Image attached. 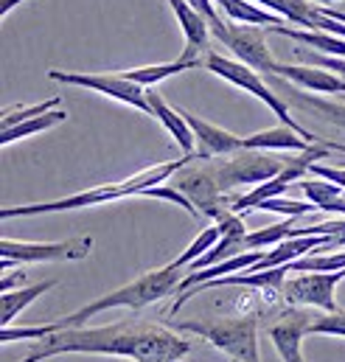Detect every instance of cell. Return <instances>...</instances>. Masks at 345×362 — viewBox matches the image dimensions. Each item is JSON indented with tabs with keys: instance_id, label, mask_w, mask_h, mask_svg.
Listing matches in <instances>:
<instances>
[{
	"instance_id": "15",
	"label": "cell",
	"mask_w": 345,
	"mask_h": 362,
	"mask_svg": "<svg viewBox=\"0 0 345 362\" xmlns=\"http://www.w3.org/2000/svg\"><path fill=\"white\" fill-rule=\"evenodd\" d=\"M272 76H281L286 79L289 85L300 88V90H312V93H326V95H345V79L340 74L329 71V68H320V65H275V74Z\"/></svg>"
},
{
	"instance_id": "8",
	"label": "cell",
	"mask_w": 345,
	"mask_h": 362,
	"mask_svg": "<svg viewBox=\"0 0 345 362\" xmlns=\"http://www.w3.org/2000/svg\"><path fill=\"white\" fill-rule=\"evenodd\" d=\"M93 250V236H74L62 242H0L3 270L14 264H42V262H82Z\"/></svg>"
},
{
	"instance_id": "23",
	"label": "cell",
	"mask_w": 345,
	"mask_h": 362,
	"mask_svg": "<svg viewBox=\"0 0 345 362\" xmlns=\"http://www.w3.org/2000/svg\"><path fill=\"white\" fill-rule=\"evenodd\" d=\"M219 239H222V228L214 222L211 228H205V230H202V233H199V236H197V239H194V242H191V245H188V247H185V250H182V253L174 259L172 264L177 267V270L191 267V264H194L197 259H202V256H205V253H208V250H211V247H214Z\"/></svg>"
},
{
	"instance_id": "19",
	"label": "cell",
	"mask_w": 345,
	"mask_h": 362,
	"mask_svg": "<svg viewBox=\"0 0 345 362\" xmlns=\"http://www.w3.org/2000/svg\"><path fill=\"white\" fill-rule=\"evenodd\" d=\"M57 286V278H48V281H40V284H31V286H23V289H8V292H3L0 295V320H3V326H11V320L28 306V303H34L40 295H45L48 289H54Z\"/></svg>"
},
{
	"instance_id": "28",
	"label": "cell",
	"mask_w": 345,
	"mask_h": 362,
	"mask_svg": "<svg viewBox=\"0 0 345 362\" xmlns=\"http://www.w3.org/2000/svg\"><path fill=\"white\" fill-rule=\"evenodd\" d=\"M306 59L312 65H320V68H329L334 74H340L345 79V57H329V54H306Z\"/></svg>"
},
{
	"instance_id": "4",
	"label": "cell",
	"mask_w": 345,
	"mask_h": 362,
	"mask_svg": "<svg viewBox=\"0 0 345 362\" xmlns=\"http://www.w3.org/2000/svg\"><path fill=\"white\" fill-rule=\"evenodd\" d=\"M177 332H191L208 340L214 349L225 351L230 360L261 362L259 357V315H239L222 320H185L174 326Z\"/></svg>"
},
{
	"instance_id": "7",
	"label": "cell",
	"mask_w": 345,
	"mask_h": 362,
	"mask_svg": "<svg viewBox=\"0 0 345 362\" xmlns=\"http://www.w3.org/2000/svg\"><path fill=\"white\" fill-rule=\"evenodd\" d=\"M214 37L245 65L259 71L264 76L275 74V57L267 48V25H250V23H236V20H222L214 28Z\"/></svg>"
},
{
	"instance_id": "11",
	"label": "cell",
	"mask_w": 345,
	"mask_h": 362,
	"mask_svg": "<svg viewBox=\"0 0 345 362\" xmlns=\"http://www.w3.org/2000/svg\"><path fill=\"white\" fill-rule=\"evenodd\" d=\"M172 185L180 188V191L197 205L199 216H211V219L216 222L225 211H230V208H228V194L216 185L211 169H208V166H197V160H191V163H185L180 172H174Z\"/></svg>"
},
{
	"instance_id": "10",
	"label": "cell",
	"mask_w": 345,
	"mask_h": 362,
	"mask_svg": "<svg viewBox=\"0 0 345 362\" xmlns=\"http://www.w3.org/2000/svg\"><path fill=\"white\" fill-rule=\"evenodd\" d=\"M345 278V270L340 272H295L292 278L283 281L281 286V300L289 306H312L323 312H337V298L334 289Z\"/></svg>"
},
{
	"instance_id": "16",
	"label": "cell",
	"mask_w": 345,
	"mask_h": 362,
	"mask_svg": "<svg viewBox=\"0 0 345 362\" xmlns=\"http://www.w3.org/2000/svg\"><path fill=\"white\" fill-rule=\"evenodd\" d=\"M146 95H149V104H152V118H158L166 127V132L174 138V144L182 149V155H197V149H194L197 138H194V129L185 121L182 110L172 107L160 93H155L152 88H146Z\"/></svg>"
},
{
	"instance_id": "22",
	"label": "cell",
	"mask_w": 345,
	"mask_h": 362,
	"mask_svg": "<svg viewBox=\"0 0 345 362\" xmlns=\"http://www.w3.org/2000/svg\"><path fill=\"white\" fill-rule=\"evenodd\" d=\"M295 222H298V216H286V219H283V222H278V225H269V228H261V230L247 233V236H245V242H242V250L247 253V250L275 247L278 242H283V239H289V236H292Z\"/></svg>"
},
{
	"instance_id": "20",
	"label": "cell",
	"mask_w": 345,
	"mask_h": 362,
	"mask_svg": "<svg viewBox=\"0 0 345 362\" xmlns=\"http://www.w3.org/2000/svg\"><path fill=\"white\" fill-rule=\"evenodd\" d=\"M194 68H202L199 62H191V59H182L177 57L174 62H160V65H146V68H132V71H124L127 79L144 85V88H155L158 82H166L169 76L177 74H185V71H194Z\"/></svg>"
},
{
	"instance_id": "9",
	"label": "cell",
	"mask_w": 345,
	"mask_h": 362,
	"mask_svg": "<svg viewBox=\"0 0 345 362\" xmlns=\"http://www.w3.org/2000/svg\"><path fill=\"white\" fill-rule=\"evenodd\" d=\"M48 79L54 82H62V85H76V88H87L93 93H101V95H110L121 104H129L146 115H152V104H149V95L146 88L127 79L124 74H74V71H48Z\"/></svg>"
},
{
	"instance_id": "1",
	"label": "cell",
	"mask_w": 345,
	"mask_h": 362,
	"mask_svg": "<svg viewBox=\"0 0 345 362\" xmlns=\"http://www.w3.org/2000/svg\"><path fill=\"white\" fill-rule=\"evenodd\" d=\"M191 343L177 329L144 320H121L110 326H68L57 329L25 354L23 362H42L59 354H104L132 362H180Z\"/></svg>"
},
{
	"instance_id": "25",
	"label": "cell",
	"mask_w": 345,
	"mask_h": 362,
	"mask_svg": "<svg viewBox=\"0 0 345 362\" xmlns=\"http://www.w3.org/2000/svg\"><path fill=\"white\" fill-rule=\"evenodd\" d=\"M309 334H332V337H345V309L337 312H317L312 326H309Z\"/></svg>"
},
{
	"instance_id": "30",
	"label": "cell",
	"mask_w": 345,
	"mask_h": 362,
	"mask_svg": "<svg viewBox=\"0 0 345 362\" xmlns=\"http://www.w3.org/2000/svg\"><path fill=\"white\" fill-rule=\"evenodd\" d=\"M20 3H25V0H3V3H0V14L6 17V14H8L14 6H20Z\"/></svg>"
},
{
	"instance_id": "27",
	"label": "cell",
	"mask_w": 345,
	"mask_h": 362,
	"mask_svg": "<svg viewBox=\"0 0 345 362\" xmlns=\"http://www.w3.org/2000/svg\"><path fill=\"white\" fill-rule=\"evenodd\" d=\"M51 332H57V320L54 323H45V326H3L0 329V343H14V340H28V337H34V340H42V337H48Z\"/></svg>"
},
{
	"instance_id": "31",
	"label": "cell",
	"mask_w": 345,
	"mask_h": 362,
	"mask_svg": "<svg viewBox=\"0 0 345 362\" xmlns=\"http://www.w3.org/2000/svg\"><path fill=\"white\" fill-rule=\"evenodd\" d=\"M230 362H245V360H230Z\"/></svg>"
},
{
	"instance_id": "3",
	"label": "cell",
	"mask_w": 345,
	"mask_h": 362,
	"mask_svg": "<svg viewBox=\"0 0 345 362\" xmlns=\"http://www.w3.org/2000/svg\"><path fill=\"white\" fill-rule=\"evenodd\" d=\"M180 281H182V270H177L174 264H166L160 270H152L141 278H135L132 284H124L101 298H95L93 303H87L82 309L65 315L57 320V329H68V326H85L93 315H101L107 309H146L149 303H158L163 298L174 295L180 289Z\"/></svg>"
},
{
	"instance_id": "18",
	"label": "cell",
	"mask_w": 345,
	"mask_h": 362,
	"mask_svg": "<svg viewBox=\"0 0 345 362\" xmlns=\"http://www.w3.org/2000/svg\"><path fill=\"white\" fill-rule=\"evenodd\" d=\"M272 34L281 37H292L295 42H303L309 48H315L317 54H329V57H345V37H337L332 31L323 28H292V25H267Z\"/></svg>"
},
{
	"instance_id": "2",
	"label": "cell",
	"mask_w": 345,
	"mask_h": 362,
	"mask_svg": "<svg viewBox=\"0 0 345 362\" xmlns=\"http://www.w3.org/2000/svg\"><path fill=\"white\" fill-rule=\"evenodd\" d=\"M197 160V155H182L169 163H158L152 169H144L127 180L110 182V185H95L82 194H71L65 199H51V202H31V205H14V208H3L0 216L11 219V216H40V214H59V211H79V208H93V205H104V202H115L124 197H141L146 188L160 185V182L172 180L174 172H180L185 163Z\"/></svg>"
},
{
	"instance_id": "14",
	"label": "cell",
	"mask_w": 345,
	"mask_h": 362,
	"mask_svg": "<svg viewBox=\"0 0 345 362\" xmlns=\"http://www.w3.org/2000/svg\"><path fill=\"white\" fill-rule=\"evenodd\" d=\"M182 115H185V121L191 124L194 138H197V144H199L197 160L228 158V155L245 149V138H239V135H233V132H228V129H222V127H216V124H211V121H205V118H199V115H194V112H188V110H182Z\"/></svg>"
},
{
	"instance_id": "12",
	"label": "cell",
	"mask_w": 345,
	"mask_h": 362,
	"mask_svg": "<svg viewBox=\"0 0 345 362\" xmlns=\"http://www.w3.org/2000/svg\"><path fill=\"white\" fill-rule=\"evenodd\" d=\"M315 315L317 312H312V306H292L283 312V317L278 323H272L267 329V337L272 340L275 351L281 354L283 362H306L300 354V346H303V337L309 334Z\"/></svg>"
},
{
	"instance_id": "6",
	"label": "cell",
	"mask_w": 345,
	"mask_h": 362,
	"mask_svg": "<svg viewBox=\"0 0 345 362\" xmlns=\"http://www.w3.org/2000/svg\"><path fill=\"white\" fill-rule=\"evenodd\" d=\"M289 163V158H272L261 149H239L233 155H228V160H219V163H211V175L216 185L230 194L233 188L239 185H261L269 177H275L283 166Z\"/></svg>"
},
{
	"instance_id": "24",
	"label": "cell",
	"mask_w": 345,
	"mask_h": 362,
	"mask_svg": "<svg viewBox=\"0 0 345 362\" xmlns=\"http://www.w3.org/2000/svg\"><path fill=\"white\" fill-rule=\"evenodd\" d=\"M59 104H62V98H59V95H54V98H48V101L31 104V107L6 110V112H3V121H0V127H3V129H8V127H17V124H23V121H31V118H37V115H45V112L57 110Z\"/></svg>"
},
{
	"instance_id": "21",
	"label": "cell",
	"mask_w": 345,
	"mask_h": 362,
	"mask_svg": "<svg viewBox=\"0 0 345 362\" xmlns=\"http://www.w3.org/2000/svg\"><path fill=\"white\" fill-rule=\"evenodd\" d=\"M62 121H68V112L57 107V110H51V112H45V115H37V118H31V121H23V124H17V127L3 129V132H0V144L8 146V144L23 141V138H28V135L45 132V129H51V127H57V124H62Z\"/></svg>"
},
{
	"instance_id": "29",
	"label": "cell",
	"mask_w": 345,
	"mask_h": 362,
	"mask_svg": "<svg viewBox=\"0 0 345 362\" xmlns=\"http://www.w3.org/2000/svg\"><path fill=\"white\" fill-rule=\"evenodd\" d=\"M23 281V272H14V275H3V281H0V292H8L11 286H17Z\"/></svg>"
},
{
	"instance_id": "26",
	"label": "cell",
	"mask_w": 345,
	"mask_h": 362,
	"mask_svg": "<svg viewBox=\"0 0 345 362\" xmlns=\"http://www.w3.org/2000/svg\"><path fill=\"white\" fill-rule=\"evenodd\" d=\"M256 211H272V214H283V216H303V214L317 211V205L315 202H298V199L272 197V199H264Z\"/></svg>"
},
{
	"instance_id": "17",
	"label": "cell",
	"mask_w": 345,
	"mask_h": 362,
	"mask_svg": "<svg viewBox=\"0 0 345 362\" xmlns=\"http://www.w3.org/2000/svg\"><path fill=\"white\" fill-rule=\"evenodd\" d=\"M312 146H315L312 141H306L300 132H295L286 124L245 138V149H261V152H306Z\"/></svg>"
},
{
	"instance_id": "5",
	"label": "cell",
	"mask_w": 345,
	"mask_h": 362,
	"mask_svg": "<svg viewBox=\"0 0 345 362\" xmlns=\"http://www.w3.org/2000/svg\"><path fill=\"white\" fill-rule=\"evenodd\" d=\"M202 68H205V71H211V74H216L219 79L230 82L233 88L247 90L250 95H256L259 101H264V104L278 115V121H281V124L292 127V129H295V132H300L306 141H312V144L317 141L306 127H300V124L292 118L289 104H283V98L272 90V88L261 79L259 71H253L250 65H245V62H239V59H228V57H222V54H216V51H208V54H205V59H202Z\"/></svg>"
},
{
	"instance_id": "13",
	"label": "cell",
	"mask_w": 345,
	"mask_h": 362,
	"mask_svg": "<svg viewBox=\"0 0 345 362\" xmlns=\"http://www.w3.org/2000/svg\"><path fill=\"white\" fill-rule=\"evenodd\" d=\"M169 6H172L174 17H177V23L182 28V37H185V48H182L180 57L202 65L205 54L211 51V37H214L211 23L188 0H169Z\"/></svg>"
}]
</instances>
